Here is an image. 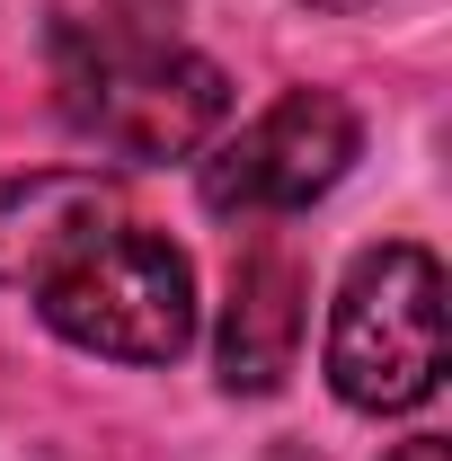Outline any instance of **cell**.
Returning <instances> with one entry per match:
<instances>
[{
	"instance_id": "4",
	"label": "cell",
	"mask_w": 452,
	"mask_h": 461,
	"mask_svg": "<svg viewBox=\"0 0 452 461\" xmlns=\"http://www.w3.org/2000/svg\"><path fill=\"white\" fill-rule=\"evenodd\" d=\"M364 151V124L346 98L329 89H284L267 115H249L222 151L204 160V204L240 213V222H267V213H302L320 204Z\"/></svg>"
},
{
	"instance_id": "8",
	"label": "cell",
	"mask_w": 452,
	"mask_h": 461,
	"mask_svg": "<svg viewBox=\"0 0 452 461\" xmlns=\"http://www.w3.org/2000/svg\"><path fill=\"white\" fill-rule=\"evenodd\" d=\"M311 9H373V0H311Z\"/></svg>"
},
{
	"instance_id": "2",
	"label": "cell",
	"mask_w": 452,
	"mask_h": 461,
	"mask_svg": "<svg viewBox=\"0 0 452 461\" xmlns=\"http://www.w3.org/2000/svg\"><path fill=\"white\" fill-rule=\"evenodd\" d=\"M36 311L80 355H107V364H177L195 346V267L177 258L160 230L107 213V222H89L36 276Z\"/></svg>"
},
{
	"instance_id": "3",
	"label": "cell",
	"mask_w": 452,
	"mask_h": 461,
	"mask_svg": "<svg viewBox=\"0 0 452 461\" xmlns=\"http://www.w3.org/2000/svg\"><path fill=\"white\" fill-rule=\"evenodd\" d=\"M329 382L364 417H408L444 382V267L417 240H382L346 267L329 311Z\"/></svg>"
},
{
	"instance_id": "1",
	"label": "cell",
	"mask_w": 452,
	"mask_h": 461,
	"mask_svg": "<svg viewBox=\"0 0 452 461\" xmlns=\"http://www.w3.org/2000/svg\"><path fill=\"white\" fill-rule=\"evenodd\" d=\"M54 107L107 160H186L222 133L231 80L169 27L160 0H62Z\"/></svg>"
},
{
	"instance_id": "5",
	"label": "cell",
	"mask_w": 452,
	"mask_h": 461,
	"mask_svg": "<svg viewBox=\"0 0 452 461\" xmlns=\"http://www.w3.org/2000/svg\"><path fill=\"white\" fill-rule=\"evenodd\" d=\"M311 285H302V267H293V249L276 240H258L240 267H231V302H222V391H276L284 373H293V355H302V311Z\"/></svg>"
},
{
	"instance_id": "6",
	"label": "cell",
	"mask_w": 452,
	"mask_h": 461,
	"mask_svg": "<svg viewBox=\"0 0 452 461\" xmlns=\"http://www.w3.org/2000/svg\"><path fill=\"white\" fill-rule=\"evenodd\" d=\"M107 213L115 195L98 186V169H0V285H36Z\"/></svg>"
},
{
	"instance_id": "7",
	"label": "cell",
	"mask_w": 452,
	"mask_h": 461,
	"mask_svg": "<svg viewBox=\"0 0 452 461\" xmlns=\"http://www.w3.org/2000/svg\"><path fill=\"white\" fill-rule=\"evenodd\" d=\"M391 461H452V453H444V435H408Z\"/></svg>"
}]
</instances>
